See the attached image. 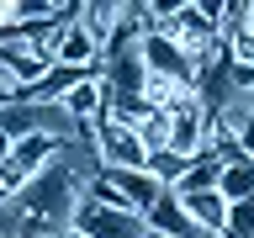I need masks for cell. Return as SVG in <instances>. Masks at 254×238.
<instances>
[{
    "label": "cell",
    "mask_w": 254,
    "mask_h": 238,
    "mask_svg": "<svg viewBox=\"0 0 254 238\" xmlns=\"http://www.w3.org/2000/svg\"><path fill=\"white\" fill-rule=\"evenodd\" d=\"M90 201L101 206H122V212H138V217H148V206L164 196V185H159L148 170H101L90 180V190H85Z\"/></svg>",
    "instance_id": "obj_1"
},
{
    "label": "cell",
    "mask_w": 254,
    "mask_h": 238,
    "mask_svg": "<svg viewBox=\"0 0 254 238\" xmlns=\"http://www.w3.org/2000/svg\"><path fill=\"white\" fill-rule=\"evenodd\" d=\"M74 233H85V238H154L138 212L101 206V201H90V196H85V206H79V217H74Z\"/></svg>",
    "instance_id": "obj_2"
},
{
    "label": "cell",
    "mask_w": 254,
    "mask_h": 238,
    "mask_svg": "<svg viewBox=\"0 0 254 238\" xmlns=\"http://www.w3.org/2000/svg\"><path fill=\"white\" fill-rule=\"evenodd\" d=\"M95 148H101V170H148V148L132 127L122 122H95Z\"/></svg>",
    "instance_id": "obj_3"
},
{
    "label": "cell",
    "mask_w": 254,
    "mask_h": 238,
    "mask_svg": "<svg viewBox=\"0 0 254 238\" xmlns=\"http://www.w3.org/2000/svg\"><path fill=\"white\" fill-rule=\"evenodd\" d=\"M148 233L154 238H217V233H206L201 222H190V212L180 201H175V190H164V196H159L154 206H148Z\"/></svg>",
    "instance_id": "obj_4"
},
{
    "label": "cell",
    "mask_w": 254,
    "mask_h": 238,
    "mask_svg": "<svg viewBox=\"0 0 254 238\" xmlns=\"http://www.w3.org/2000/svg\"><path fill=\"white\" fill-rule=\"evenodd\" d=\"M53 63H64V69H85V74H95V63H101V48L90 43V32L79 27H69L59 37V48H53Z\"/></svg>",
    "instance_id": "obj_5"
},
{
    "label": "cell",
    "mask_w": 254,
    "mask_h": 238,
    "mask_svg": "<svg viewBox=\"0 0 254 238\" xmlns=\"http://www.w3.org/2000/svg\"><path fill=\"white\" fill-rule=\"evenodd\" d=\"M175 201L190 212V222H201L206 233H222V222H228V201H222V190H190V196H175Z\"/></svg>",
    "instance_id": "obj_6"
},
{
    "label": "cell",
    "mask_w": 254,
    "mask_h": 238,
    "mask_svg": "<svg viewBox=\"0 0 254 238\" xmlns=\"http://www.w3.org/2000/svg\"><path fill=\"white\" fill-rule=\"evenodd\" d=\"M217 190H222L228 206H233V201H254V159H233V164L222 170Z\"/></svg>",
    "instance_id": "obj_7"
},
{
    "label": "cell",
    "mask_w": 254,
    "mask_h": 238,
    "mask_svg": "<svg viewBox=\"0 0 254 238\" xmlns=\"http://www.w3.org/2000/svg\"><path fill=\"white\" fill-rule=\"evenodd\" d=\"M222 170H228V164H222V154H201L196 164H190V175L180 180V185H170V190H175V196H190V190H217Z\"/></svg>",
    "instance_id": "obj_8"
},
{
    "label": "cell",
    "mask_w": 254,
    "mask_h": 238,
    "mask_svg": "<svg viewBox=\"0 0 254 238\" xmlns=\"http://www.w3.org/2000/svg\"><path fill=\"white\" fill-rule=\"evenodd\" d=\"M48 238H85V233H74V228H64V233H48Z\"/></svg>",
    "instance_id": "obj_9"
},
{
    "label": "cell",
    "mask_w": 254,
    "mask_h": 238,
    "mask_svg": "<svg viewBox=\"0 0 254 238\" xmlns=\"http://www.w3.org/2000/svg\"><path fill=\"white\" fill-rule=\"evenodd\" d=\"M249 32H254V0H249Z\"/></svg>",
    "instance_id": "obj_10"
}]
</instances>
